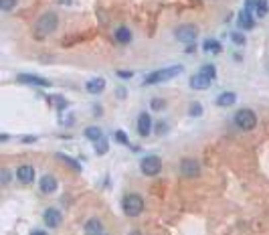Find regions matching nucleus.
<instances>
[{"mask_svg": "<svg viewBox=\"0 0 269 235\" xmlns=\"http://www.w3.org/2000/svg\"><path fill=\"white\" fill-rule=\"evenodd\" d=\"M53 100L57 102V108H59V110H63V108H67V100H63V98H59V96H55Z\"/></svg>", "mask_w": 269, "mask_h": 235, "instance_id": "7c9ffc66", "label": "nucleus"}, {"mask_svg": "<svg viewBox=\"0 0 269 235\" xmlns=\"http://www.w3.org/2000/svg\"><path fill=\"white\" fill-rule=\"evenodd\" d=\"M85 235H101L103 231V223L97 219V217H91V219H87L85 221Z\"/></svg>", "mask_w": 269, "mask_h": 235, "instance_id": "dca6fc26", "label": "nucleus"}, {"mask_svg": "<svg viewBox=\"0 0 269 235\" xmlns=\"http://www.w3.org/2000/svg\"><path fill=\"white\" fill-rule=\"evenodd\" d=\"M198 73H200V75H204V77H208V79L213 81V79L217 77V67L206 63V65H202V67H200V71H198Z\"/></svg>", "mask_w": 269, "mask_h": 235, "instance_id": "5701e85b", "label": "nucleus"}, {"mask_svg": "<svg viewBox=\"0 0 269 235\" xmlns=\"http://www.w3.org/2000/svg\"><path fill=\"white\" fill-rule=\"evenodd\" d=\"M144 207H146L144 197L138 195V193H130V195H126V197L122 199V211H124V215H128V217H138V215H142Z\"/></svg>", "mask_w": 269, "mask_h": 235, "instance_id": "20e7f679", "label": "nucleus"}, {"mask_svg": "<svg viewBox=\"0 0 269 235\" xmlns=\"http://www.w3.org/2000/svg\"><path fill=\"white\" fill-rule=\"evenodd\" d=\"M178 170H180V174L184 176V179H196V176L200 174V164L194 158H182L180 164H178Z\"/></svg>", "mask_w": 269, "mask_h": 235, "instance_id": "0eeeda50", "label": "nucleus"}, {"mask_svg": "<svg viewBox=\"0 0 269 235\" xmlns=\"http://www.w3.org/2000/svg\"><path fill=\"white\" fill-rule=\"evenodd\" d=\"M188 114H190L192 118H200V116H202V106H200L198 102H194V104L188 108Z\"/></svg>", "mask_w": 269, "mask_h": 235, "instance_id": "cd10ccee", "label": "nucleus"}, {"mask_svg": "<svg viewBox=\"0 0 269 235\" xmlns=\"http://www.w3.org/2000/svg\"><path fill=\"white\" fill-rule=\"evenodd\" d=\"M174 37L184 43V45H194L196 37H198V26L196 24H190V22H184V24H178L174 28Z\"/></svg>", "mask_w": 269, "mask_h": 235, "instance_id": "39448f33", "label": "nucleus"}, {"mask_svg": "<svg viewBox=\"0 0 269 235\" xmlns=\"http://www.w3.org/2000/svg\"><path fill=\"white\" fill-rule=\"evenodd\" d=\"M231 41H233L235 45H245V43H247V39H245L241 33H233V35H231Z\"/></svg>", "mask_w": 269, "mask_h": 235, "instance_id": "c756f323", "label": "nucleus"}, {"mask_svg": "<svg viewBox=\"0 0 269 235\" xmlns=\"http://www.w3.org/2000/svg\"><path fill=\"white\" fill-rule=\"evenodd\" d=\"M20 83H28V85H37V87H49L51 81L45 79V77H39V75H26V73H20L16 77Z\"/></svg>", "mask_w": 269, "mask_h": 235, "instance_id": "ddd939ff", "label": "nucleus"}, {"mask_svg": "<svg viewBox=\"0 0 269 235\" xmlns=\"http://www.w3.org/2000/svg\"><path fill=\"white\" fill-rule=\"evenodd\" d=\"M233 122L241 132H251L257 126V114L251 108H241L233 116Z\"/></svg>", "mask_w": 269, "mask_h": 235, "instance_id": "7ed1b4c3", "label": "nucleus"}, {"mask_svg": "<svg viewBox=\"0 0 269 235\" xmlns=\"http://www.w3.org/2000/svg\"><path fill=\"white\" fill-rule=\"evenodd\" d=\"M182 73V65H170V67H164V69H156L152 73H148L144 77V85H156V83H164V81H170L174 77H178Z\"/></svg>", "mask_w": 269, "mask_h": 235, "instance_id": "f03ea898", "label": "nucleus"}, {"mask_svg": "<svg viewBox=\"0 0 269 235\" xmlns=\"http://www.w3.org/2000/svg\"><path fill=\"white\" fill-rule=\"evenodd\" d=\"M239 20V26H241L243 28V31H251V28H255V16L251 14V10H241V12H239V16H237Z\"/></svg>", "mask_w": 269, "mask_h": 235, "instance_id": "4468645a", "label": "nucleus"}, {"mask_svg": "<svg viewBox=\"0 0 269 235\" xmlns=\"http://www.w3.org/2000/svg\"><path fill=\"white\" fill-rule=\"evenodd\" d=\"M57 28H59V14L53 10H47L35 20V37L45 39V37L53 35Z\"/></svg>", "mask_w": 269, "mask_h": 235, "instance_id": "f257e3e1", "label": "nucleus"}, {"mask_svg": "<svg viewBox=\"0 0 269 235\" xmlns=\"http://www.w3.org/2000/svg\"><path fill=\"white\" fill-rule=\"evenodd\" d=\"M237 102V94H233V92H223L219 98H217V106H221V108H229V106H233Z\"/></svg>", "mask_w": 269, "mask_h": 235, "instance_id": "a211bd4d", "label": "nucleus"}, {"mask_svg": "<svg viewBox=\"0 0 269 235\" xmlns=\"http://www.w3.org/2000/svg\"><path fill=\"white\" fill-rule=\"evenodd\" d=\"M95 144V154L97 156H103V154H107V150H109V142L105 140V136L103 138H99L97 142H93Z\"/></svg>", "mask_w": 269, "mask_h": 235, "instance_id": "412c9836", "label": "nucleus"}, {"mask_svg": "<svg viewBox=\"0 0 269 235\" xmlns=\"http://www.w3.org/2000/svg\"><path fill=\"white\" fill-rule=\"evenodd\" d=\"M16 179H18V183H22V185L35 183V166H31V164H20V166L16 168Z\"/></svg>", "mask_w": 269, "mask_h": 235, "instance_id": "6e6552de", "label": "nucleus"}, {"mask_svg": "<svg viewBox=\"0 0 269 235\" xmlns=\"http://www.w3.org/2000/svg\"><path fill=\"white\" fill-rule=\"evenodd\" d=\"M113 138H115L119 144H126V146H130V138H128V134H126L124 130H115V132H113Z\"/></svg>", "mask_w": 269, "mask_h": 235, "instance_id": "bb28decb", "label": "nucleus"}, {"mask_svg": "<svg viewBox=\"0 0 269 235\" xmlns=\"http://www.w3.org/2000/svg\"><path fill=\"white\" fill-rule=\"evenodd\" d=\"M43 219H45V225H47L49 229H55V227H59V225H61V221H63V215H61V211H59V209H55V207H49V209L43 213Z\"/></svg>", "mask_w": 269, "mask_h": 235, "instance_id": "1a4fd4ad", "label": "nucleus"}, {"mask_svg": "<svg viewBox=\"0 0 269 235\" xmlns=\"http://www.w3.org/2000/svg\"><path fill=\"white\" fill-rule=\"evenodd\" d=\"M136 128H138V134L140 136H148L152 132V128H154V124H152V116L150 114H146V112H142L140 116H138V124H136Z\"/></svg>", "mask_w": 269, "mask_h": 235, "instance_id": "9d476101", "label": "nucleus"}, {"mask_svg": "<svg viewBox=\"0 0 269 235\" xmlns=\"http://www.w3.org/2000/svg\"><path fill=\"white\" fill-rule=\"evenodd\" d=\"M57 158H59V160H63V162H67V164H69L73 170H81V164H79L75 158L67 156V154H57Z\"/></svg>", "mask_w": 269, "mask_h": 235, "instance_id": "b1692460", "label": "nucleus"}, {"mask_svg": "<svg viewBox=\"0 0 269 235\" xmlns=\"http://www.w3.org/2000/svg\"><path fill=\"white\" fill-rule=\"evenodd\" d=\"M194 51H196V47H194V45H186V55H192Z\"/></svg>", "mask_w": 269, "mask_h": 235, "instance_id": "72a5a7b5", "label": "nucleus"}, {"mask_svg": "<svg viewBox=\"0 0 269 235\" xmlns=\"http://www.w3.org/2000/svg\"><path fill=\"white\" fill-rule=\"evenodd\" d=\"M221 43L219 41H215V39H208V41H204L202 43V51L204 53H213V55H219L221 53Z\"/></svg>", "mask_w": 269, "mask_h": 235, "instance_id": "aec40b11", "label": "nucleus"}, {"mask_svg": "<svg viewBox=\"0 0 269 235\" xmlns=\"http://www.w3.org/2000/svg\"><path fill=\"white\" fill-rule=\"evenodd\" d=\"M83 136H85L87 140H91V142H97L99 138H103V132H101L99 126H87V128L83 130Z\"/></svg>", "mask_w": 269, "mask_h": 235, "instance_id": "6ab92c4d", "label": "nucleus"}, {"mask_svg": "<svg viewBox=\"0 0 269 235\" xmlns=\"http://www.w3.org/2000/svg\"><path fill=\"white\" fill-rule=\"evenodd\" d=\"M117 77H122V79H132L134 73H132V71H117Z\"/></svg>", "mask_w": 269, "mask_h": 235, "instance_id": "473e14b6", "label": "nucleus"}, {"mask_svg": "<svg viewBox=\"0 0 269 235\" xmlns=\"http://www.w3.org/2000/svg\"><path fill=\"white\" fill-rule=\"evenodd\" d=\"M59 4H71V0H57Z\"/></svg>", "mask_w": 269, "mask_h": 235, "instance_id": "c9c22d12", "label": "nucleus"}, {"mask_svg": "<svg viewBox=\"0 0 269 235\" xmlns=\"http://www.w3.org/2000/svg\"><path fill=\"white\" fill-rule=\"evenodd\" d=\"M150 108H152V112H162V110H166V100H162V98H152Z\"/></svg>", "mask_w": 269, "mask_h": 235, "instance_id": "a878e982", "label": "nucleus"}, {"mask_svg": "<svg viewBox=\"0 0 269 235\" xmlns=\"http://www.w3.org/2000/svg\"><path fill=\"white\" fill-rule=\"evenodd\" d=\"M31 235H49V233L43 231V229H35V231H31Z\"/></svg>", "mask_w": 269, "mask_h": 235, "instance_id": "f704fd0d", "label": "nucleus"}, {"mask_svg": "<svg viewBox=\"0 0 269 235\" xmlns=\"http://www.w3.org/2000/svg\"><path fill=\"white\" fill-rule=\"evenodd\" d=\"M140 170H142V174H146V176H158V174L162 172V158L156 156V154L144 156L142 162H140Z\"/></svg>", "mask_w": 269, "mask_h": 235, "instance_id": "423d86ee", "label": "nucleus"}, {"mask_svg": "<svg viewBox=\"0 0 269 235\" xmlns=\"http://www.w3.org/2000/svg\"><path fill=\"white\" fill-rule=\"evenodd\" d=\"M170 130V126H168V122H158L156 126H154V132L158 134V136H164L166 132Z\"/></svg>", "mask_w": 269, "mask_h": 235, "instance_id": "c85d7f7f", "label": "nucleus"}, {"mask_svg": "<svg viewBox=\"0 0 269 235\" xmlns=\"http://www.w3.org/2000/svg\"><path fill=\"white\" fill-rule=\"evenodd\" d=\"M208 85H211V79L200 75V73H196V75L190 77V87H192V90H206Z\"/></svg>", "mask_w": 269, "mask_h": 235, "instance_id": "f3484780", "label": "nucleus"}, {"mask_svg": "<svg viewBox=\"0 0 269 235\" xmlns=\"http://www.w3.org/2000/svg\"><path fill=\"white\" fill-rule=\"evenodd\" d=\"M267 10H269V2H267V0H255V14H257L259 18L265 16Z\"/></svg>", "mask_w": 269, "mask_h": 235, "instance_id": "4be33fe9", "label": "nucleus"}, {"mask_svg": "<svg viewBox=\"0 0 269 235\" xmlns=\"http://www.w3.org/2000/svg\"><path fill=\"white\" fill-rule=\"evenodd\" d=\"M2 185H4V187H6V185H10V172H8L6 168L2 170Z\"/></svg>", "mask_w": 269, "mask_h": 235, "instance_id": "2f4dec72", "label": "nucleus"}, {"mask_svg": "<svg viewBox=\"0 0 269 235\" xmlns=\"http://www.w3.org/2000/svg\"><path fill=\"white\" fill-rule=\"evenodd\" d=\"M16 4H18V0H0V10H2V12H10V10L16 8Z\"/></svg>", "mask_w": 269, "mask_h": 235, "instance_id": "393cba45", "label": "nucleus"}, {"mask_svg": "<svg viewBox=\"0 0 269 235\" xmlns=\"http://www.w3.org/2000/svg\"><path fill=\"white\" fill-rule=\"evenodd\" d=\"M105 90V79L103 77H93V79H89L85 83V92L87 94H91V96H97Z\"/></svg>", "mask_w": 269, "mask_h": 235, "instance_id": "f8f14e48", "label": "nucleus"}, {"mask_svg": "<svg viewBox=\"0 0 269 235\" xmlns=\"http://www.w3.org/2000/svg\"><path fill=\"white\" fill-rule=\"evenodd\" d=\"M113 39H115L119 45H130L134 37H132V31H130L128 26H117L115 33H113Z\"/></svg>", "mask_w": 269, "mask_h": 235, "instance_id": "2eb2a0df", "label": "nucleus"}, {"mask_svg": "<svg viewBox=\"0 0 269 235\" xmlns=\"http://www.w3.org/2000/svg\"><path fill=\"white\" fill-rule=\"evenodd\" d=\"M57 187H59V183H57V179L53 174H45V176H41V181H39V189H41V193L43 195H53L55 191H57Z\"/></svg>", "mask_w": 269, "mask_h": 235, "instance_id": "9b49d317", "label": "nucleus"}]
</instances>
